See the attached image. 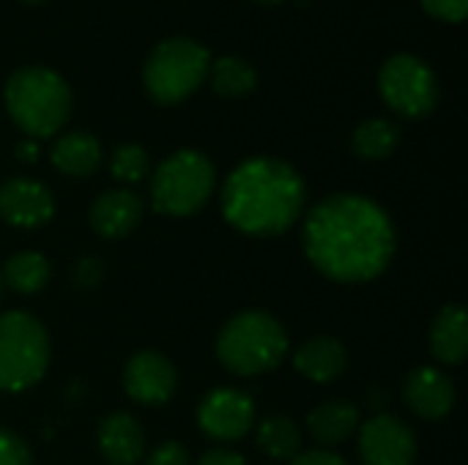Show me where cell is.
Masks as SVG:
<instances>
[{
  "label": "cell",
  "instance_id": "6",
  "mask_svg": "<svg viewBox=\"0 0 468 465\" xmlns=\"http://www.w3.org/2000/svg\"><path fill=\"white\" fill-rule=\"evenodd\" d=\"M217 184L211 159L200 151L184 148L167 156L151 175V203L159 214L189 217L200 211Z\"/></svg>",
  "mask_w": 468,
  "mask_h": 465
},
{
  "label": "cell",
  "instance_id": "2",
  "mask_svg": "<svg viewBox=\"0 0 468 465\" xmlns=\"http://www.w3.org/2000/svg\"><path fill=\"white\" fill-rule=\"evenodd\" d=\"M307 186L293 164L274 156L241 162L222 186V217L239 233L269 238L285 233L302 214Z\"/></svg>",
  "mask_w": 468,
  "mask_h": 465
},
{
  "label": "cell",
  "instance_id": "5",
  "mask_svg": "<svg viewBox=\"0 0 468 465\" xmlns=\"http://www.w3.org/2000/svg\"><path fill=\"white\" fill-rule=\"evenodd\" d=\"M211 55L203 44L176 36L151 49L143 66V82L156 104H178L208 77Z\"/></svg>",
  "mask_w": 468,
  "mask_h": 465
},
{
  "label": "cell",
  "instance_id": "17",
  "mask_svg": "<svg viewBox=\"0 0 468 465\" xmlns=\"http://www.w3.org/2000/svg\"><path fill=\"white\" fill-rule=\"evenodd\" d=\"M431 351L441 365H461L468 354V318L461 304H447L431 329Z\"/></svg>",
  "mask_w": 468,
  "mask_h": 465
},
{
  "label": "cell",
  "instance_id": "28",
  "mask_svg": "<svg viewBox=\"0 0 468 465\" xmlns=\"http://www.w3.org/2000/svg\"><path fill=\"white\" fill-rule=\"evenodd\" d=\"M291 465H348L346 463V458H340V455H335V452H329V449H310V452H302V455H296Z\"/></svg>",
  "mask_w": 468,
  "mask_h": 465
},
{
  "label": "cell",
  "instance_id": "32",
  "mask_svg": "<svg viewBox=\"0 0 468 465\" xmlns=\"http://www.w3.org/2000/svg\"><path fill=\"white\" fill-rule=\"evenodd\" d=\"M255 3H263V5H277V3H282V0H255Z\"/></svg>",
  "mask_w": 468,
  "mask_h": 465
},
{
  "label": "cell",
  "instance_id": "10",
  "mask_svg": "<svg viewBox=\"0 0 468 465\" xmlns=\"http://www.w3.org/2000/svg\"><path fill=\"white\" fill-rule=\"evenodd\" d=\"M359 455L365 465H414L417 439L398 417L376 414L359 428Z\"/></svg>",
  "mask_w": 468,
  "mask_h": 465
},
{
  "label": "cell",
  "instance_id": "27",
  "mask_svg": "<svg viewBox=\"0 0 468 465\" xmlns=\"http://www.w3.org/2000/svg\"><path fill=\"white\" fill-rule=\"evenodd\" d=\"M145 465H189V452L176 444V441H167V444H159L151 455Z\"/></svg>",
  "mask_w": 468,
  "mask_h": 465
},
{
  "label": "cell",
  "instance_id": "21",
  "mask_svg": "<svg viewBox=\"0 0 468 465\" xmlns=\"http://www.w3.org/2000/svg\"><path fill=\"white\" fill-rule=\"evenodd\" d=\"M208 79H211V88L219 96H228V99L247 96L258 85L255 69L244 58H239V55H225V58L214 60L208 66Z\"/></svg>",
  "mask_w": 468,
  "mask_h": 465
},
{
  "label": "cell",
  "instance_id": "1",
  "mask_svg": "<svg viewBox=\"0 0 468 465\" xmlns=\"http://www.w3.org/2000/svg\"><path fill=\"white\" fill-rule=\"evenodd\" d=\"M302 244L307 260L335 282H370L395 258V225L365 195L324 197L304 219Z\"/></svg>",
  "mask_w": 468,
  "mask_h": 465
},
{
  "label": "cell",
  "instance_id": "14",
  "mask_svg": "<svg viewBox=\"0 0 468 465\" xmlns=\"http://www.w3.org/2000/svg\"><path fill=\"white\" fill-rule=\"evenodd\" d=\"M143 217V200L132 189H110L99 195L88 211L90 227L104 238H123L129 236Z\"/></svg>",
  "mask_w": 468,
  "mask_h": 465
},
{
  "label": "cell",
  "instance_id": "13",
  "mask_svg": "<svg viewBox=\"0 0 468 465\" xmlns=\"http://www.w3.org/2000/svg\"><path fill=\"white\" fill-rule=\"evenodd\" d=\"M409 408L422 419H444L455 408V384L436 367H417L403 386Z\"/></svg>",
  "mask_w": 468,
  "mask_h": 465
},
{
  "label": "cell",
  "instance_id": "25",
  "mask_svg": "<svg viewBox=\"0 0 468 465\" xmlns=\"http://www.w3.org/2000/svg\"><path fill=\"white\" fill-rule=\"evenodd\" d=\"M33 463V455L27 449V444L11 433V430H3L0 428V465H30Z\"/></svg>",
  "mask_w": 468,
  "mask_h": 465
},
{
  "label": "cell",
  "instance_id": "18",
  "mask_svg": "<svg viewBox=\"0 0 468 465\" xmlns=\"http://www.w3.org/2000/svg\"><path fill=\"white\" fill-rule=\"evenodd\" d=\"M307 428L313 439L324 447H335L348 441L359 430V408L346 400H332L310 411Z\"/></svg>",
  "mask_w": 468,
  "mask_h": 465
},
{
  "label": "cell",
  "instance_id": "30",
  "mask_svg": "<svg viewBox=\"0 0 468 465\" xmlns=\"http://www.w3.org/2000/svg\"><path fill=\"white\" fill-rule=\"evenodd\" d=\"M197 465H247L244 463V458L239 455V452H233V449H211V452H206Z\"/></svg>",
  "mask_w": 468,
  "mask_h": 465
},
{
  "label": "cell",
  "instance_id": "22",
  "mask_svg": "<svg viewBox=\"0 0 468 465\" xmlns=\"http://www.w3.org/2000/svg\"><path fill=\"white\" fill-rule=\"evenodd\" d=\"M52 266L41 252H16L8 258L0 280L16 293H38L49 282Z\"/></svg>",
  "mask_w": 468,
  "mask_h": 465
},
{
  "label": "cell",
  "instance_id": "19",
  "mask_svg": "<svg viewBox=\"0 0 468 465\" xmlns=\"http://www.w3.org/2000/svg\"><path fill=\"white\" fill-rule=\"evenodd\" d=\"M101 162V145L88 132H69L52 145V164L71 178H85L96 173Z\"/></svg>",
  "mask_w": 468,
  "mask_h": 465
},
{
  "label": "cell",
  "instance_id": "24",
  "mask_svg": "<svg viewBox=\"0 0 468 465\" xmlns=\"http://www.w3.org/2000/svg\"><path fill=\"white\" fill-rule=\"evenodd\" d=\"M148 153L145 148L134 145V143H126V145H118L110 156V173L112 178L123 181V184H137L148 175Z\"/></svg>",
  "mask_w": 468,
  "mask_h": 465
},
{
  "label": "cell",
  "instance_id": "12",
  "mask_svg": "<svg viewBox=\"0 0 468 465\" xmlns=\"http://www.w3.org/2000/svg\"><path fill=\"white\" fill-rule=\"evenodd\" d=\"M55 214L52 192L25 175L0 184V217L14 227H41Z\"/></svg>",
  "mask_w": 468,
  "mask_h": 465
},
{
  "label": "cell",
  "instance_id": "31",
  "mask_svg": "<svg viewBox=\"0 0 468 465\" xmlns=\"http://www.w3.org/2000/svg\"><path fill=\"white\" fill-rule=\"evenodd\" d=\"M16 156L22 159V162H36V156H38V145H36V140H22L19 145H16Z\"/></svg>",
  "mask_w": 468,
  "mask_h": 465
},
{
  "label": "cell",
  "instance_id": "33",
  "mask_svg": "<svg viewBox=\"0 0 468 465\" xmlns=\"http://www.w3.org/2000/svg\"><path fill=\"white\" fill-rule=\"evenodd\" d=\"M25 3H44V0H25Z\"/></svg>",
  "mask_w": 468,
  "mask_h": 465
},
{
  "label": "cell",
  "instance_id": "11",
  "mask_svg": "<svg viewBox=\"0 0 468 465\" xmlns=\"http://www.w3.org/2000/svg\"><path fill=\"white\" fill-rule=\"evenodd\" d=\"M176 367L156 351L134 354L123 367V389L140 406H162L176 392Z\"/></svg>",
  "mask_w": 468,
  "mask_h": 465
},
{
  "label": "cell",
  "instance_id": "20",
  "mask_svg": "<svg viewBox=\"0 0 468 465\" xmlns=\"http://www.w3.org/2000/svg\"><path fill=\"white\" fill-rule=\"evenodd\" d=\"M398 145H400V126L387 118H370V121L359 123L351 137L354 153L367 162H381V159L392 156L398 151Z\"/></svg>",
  "mask_w": 468,
  "mask_h": 465
},
{
  "label": "cell",
  "instance_id": "7",
  "mask_svg": "<svg viewBox=\"0 0 468 465\" xmlns=\"http://www.w3.org/2000/svg\"><path fill=\"white\" fill-rule=\"evenodd\" d=\"M49 365V337L44 326L22 310L0 315V389L25 392L36 386Z\"/></svg>",
  "mask_w": 468,
  "mask_h": 465
},
{
  "label": "cell",
  "instance_id": "9",
  "mask_svg": "<svg viewBox=\"0 0 468 465\" xmlns=\"http://www.w3.org/2000/svg\"><path fill=\"white\" fill-rule=\"evenodd\" d=\"M255 422V403L247 392L219 386L197 406V425L214 441H239Z\"/></svg>",
  "mask_w": 468,
  "mask_h": 465
},
{
  "label": "cell",
  "instance_id": "23",
  "mask_svg": "<svg viewBox=\"0 0 468 465\" xmlns=\"http://www.w3.org/2000/svg\"><path fill=\"white\" fill-rule=\"evenodd\" d=\"M258 447L271 460H293L302 449V433L288 417H266L258 425Z\"/></svg>",
  "mask_w": 468,
  "mask_h": 465
},
{
  "label": "cell",
  "instance_id": "29",
  "mask_svg": "<svg viewBox=\"0 0 468 465\" xmlns=\"http://www.w3.org/2000/svg\"><path fill=\"white\" fill-rule=\"evenodd\" d=\"M99 277H101V263H99L96 258L80 260V266H77V271H74V280H77L80 288H93V285L99 282Z\"/></svg>",
  "mask_w": 468,
  "mask_h": 465
},
{
  "label": "cell",
  "instance_id": "34",
  "mask_svg": "<svg viewBox=\"0 0 468 465\" xmlns=\"http://www.w3.org/2000/svg\"><path fill=\"white\" fill-rule=\"evenodd\" d=\"M0 293H3V280H0Z\"/></svg>",
  "mask_w": 468,
  "mask_h": 465
},
{
  "label": "cell",
  "instance_id": "4",
  "mask_svg": "<svg viewBox=\"0 0 468 465\" xmlns=\"http://www.w3.org/2000/svg\"><path fill=\"white\" fill-rule=\"evenodd\" d=\"M285 354L288 334L280 321L263 310H244L233 315L217 337V356L222 367L247 378L274 370Z\"/></svg>",
  "mask_w": 468,
  "mask_h": 465
},
{
  "label": "cell",
  "instance_id": "3",
  "mask_svg": "<svg viewBox=\"0 0 468 465\" xmlns=\"http://www.w3.org/2000/svg\"><path fill=\"white\" fill-rule=\"evenodd\" d=\"M3 101L11 121L30 140L52 137L71 115V88L47 66L16 69L3 88Z\"/></svg>",
  "mask_w": 468,
  "mask_h": 465
},
{
  "label": "cell",
  "instance_id": "15",
  "mask_svg": "<svg viewBox=\"0 0 468 465\" xmlns=\"http://www.w3.org/2000/svg\"><path fill=\"white\" fill-rule=\"evenodd\" d=\"M96 444L101 458L110 465H134L143 458L145 436L140 422L132 414H110L101 419L96 430Z\"/></svg>",
  "mask_w": 468,
  "mask_h": 465
},
{
  "label": "cell",
  "instance_id": "16",
  "mask_svg": "<svg viewBox=\"0 0 468 465\" xmlns=\"http://www.w3.org/2000/svg\"><path fill=\"white\" fill-rule=\"evenodd\" d=\"M293 365L307 381L332 384L346 373L348 354L343 343H337L335 337H315L293 354Z\"/></svg>",
  "mask_w": 468,
  "mask_h": 465
},
{
  "label": "cell",
  "instance_id": "8",
  "mask_svg": "<svg viewBox=\"0 0 468 465\" xmlns=\"http://www.w3.org/2000/svg\"><path fill=\"white\" fill-rule=\"evenodd\" d=\"M378 90L403 118H425L439 104V79L433 69L411 52H398L381 66Z\"/></svg>",
  "mask_w": 468,
  "mask_h": 465
},
{
  "label": "cell",
  "instance_id": "26",
  "mask_svg": "<svg viewBox=\"0 0 468 465\" xmlns=\"http://www.w3.org/2000/svg\"><path fill=\"white\" fill-rule=\"evenodd\" d=\"M422 8L441 22H463L468 14V0H420Z\"/></svg>",
  "mask_w": 468,
  "mask_h": 465
}]
</instances>
